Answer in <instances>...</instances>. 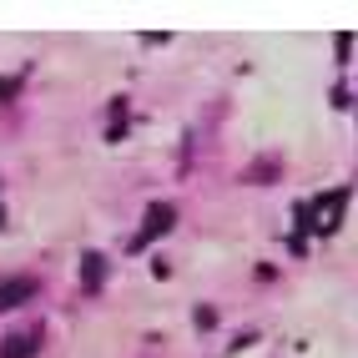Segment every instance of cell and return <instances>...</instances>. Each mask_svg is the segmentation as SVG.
I'll return each mask as SVG.
<instances>
[{"label":"cell","mask_w":358,"mask_h":358,"mask_svg":"<svg viewBox=\"0 0 358 358\" xmlns=\"http://www.w3.org/2000/svg\"><path fill=\"white\" fill-rule=\"evenodd\" d=\"M172 227H177V212L166 207V202H157V207L147 212V222H141V232H136V252H141V248H152L157 237H166Z\"/></svg>","instance_id":"6da1fadb"},{"label":"cell","mask_w":358,"mask_h":358,"mask_svg":"<svg viewBox=\"0 0 358 358\" xmlns=\"http://www.w3.org/2000/svg\"><path fill=\"white\" fill-rule=\"evenodd\" d=\"M36 348H41V328L20 333V338H6V348H0V358H36Z\"/></svg>","instance_id":"7a4b0ae2"},{"label":"cell","mask_w":358,"mask_h":358,"mask_svg":"<svg viewBox=\"0 0 358 358\" xmlns=\"http://www.w3.org/2000/svg\"><path fill=\"white\" fill-rule=\"evenodd\" d=\"M101 278H106V262H101L96 252H86V262H81V282H86V293H96V288H101Z\"/></svg>","instance_id":"3957f363"},{"label":"cell","mask_w":358,"mask_h":358,"mask_svg":"<svg viewBox=\"0 0 358 358\" xmlns=\"http://www.w3.org/2000/svg\"><path fill=\"white\" fill-rule=\"evenodd\" d=\"M31 288H36L31 278H20V282H6V293H0V308H10V303H26V298H31Z\"/></svg>","instance_id":"277c9868"}]
</instances>
